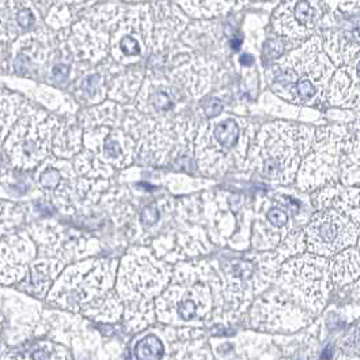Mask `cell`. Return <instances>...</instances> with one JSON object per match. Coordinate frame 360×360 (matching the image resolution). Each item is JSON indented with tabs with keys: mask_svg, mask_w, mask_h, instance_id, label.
<instances>
[{
	"mask_svg": "<svg viewBox=\"0 0 360 360\" xmlns=\"http://www.w3.org/2000/svg\"><path fill=\"white\" fill-rule=\"evenodd\" d=\"M338 67L325 53L319 34L274 61L266 80L275 96L303 108L328 101L329 84Z\"/></svg>",
	"mask_w": 360,
	"mask_h": 360,
	"instance_id": "cell-1",
	"label": "cell"
},
{
	"mask_svg": "<svg viewBox=\"0 0 360 360\" xmlns=\"http://www.w3.org/2000/svg\"><path fill=\"white\" fill-rule=\"evenodd\" d=\"M317 128L291 121H272L255 135L248 162L265 180L290 185L297 180L300 163L309 153Z\"/></svg>",
	"mask_w": 360,
	"mask_h": 360,
	"instance_id": "cell-2",
	"label": "cell"
},
{
	"mask_svg": "<svg viewBox=\"0 0 360 360\" xmlns=\"http://www.w3.org/2000/svg\"><path fill=\"white\" fill-rule=\"evenodd\" d=\"M256 132L242 116H219L202 125L198 136V157L205 172L223 173L248 157Z\"/></svg>",
	"mask_w": 360,
	"mask_h": 360,
	"instance_id": "cell-3",
	"label": "cell"
},
{
	"mask_svg": "<svg viewBox=\"0 0 360 360\" xmlns=\"http://www.w3.org/2000/svg\"><path fill=\"white\" fill-rule=\"evenodd\" d=\"M347 131V125L317 128L295 180L300 189H317L339 182L341 148Z\"/></svg>",
	"mask_w": 360,
	"mask_h": 360,
	"instance_id": "cell-4",
	"label": "cell"
},
{
	"mask_svg": "<svg viewBox=\"0 0 360 360\" xmlns=\"http://www.w3.org/2000/svg\"><path fill=\"white\" fill-rule=\"evenodd\" d=\"M281 283L304 304L321 309L333 284L329 274V260L313 253H306L288 261L281 268Z\"/></svg>",
	"mask_w": 360,
	"mask_h": 360,
	"instance_id": "cell-5",
	"label": "cell"
},
{
	"mask_svg": "<svg viewBox=\"0 0 360 360\" xmlns=\"http://www.w3.org/2000/svg\"><path fill=\"white\" fill-rule=\"evenodd\" d=\"M359 237V227L332 207L321 208L304 231L309 253L322 257H333L351 248Z\"/></svg>",
	"mask_w": 360,
	"mask_h": 360,
	"instance_id": "cell-6",
	"label": "cell"
},
{
	"mask_svg": "<svg viewBox=\"0 0 360 360\" xmlns=\"http://www.w3.org/2000/svg\"><path fill=\"white\" fill-rule=\"evenodd\" d=\"M323 17L322 0H283L272 15V27L279 37L302 42L316 36Z\"/></svg>",
	"mask_w": 360,
	"mask_h": 360,
	"instance_id": "cell-7",
	"label": "cell"
},
{
	"mask_svg": "<svg viewBox=\"0 0 360 360\" xmlns=\"http://www.w3.org/2000/svg\"><path fill=\"white\" fill-rule=\"evenodd\" d=\"M328 102L345 109L360 108V56L338 67L329 84Z\"/></svg>",
	"mask_w": 360,
	"mask_h": 360,
	"instance_id": "cell-8",
	"label": "cell"
},
{
	"mask_svg": "<svg viewBox=\"0 0 360 360\" xmlns=\"http://www.w3.org/2000/svg\"><path fill=\"white\" fill-rule=\"evenodd\" d=\"M319 208L332 207L340 211L360 229V186H344L332 184L316 196Z\"/></svg>",
	"mask_w": 360,
	"mask_h": 360,
	"instance_id": "cell-9",
	"label": "cell"
},
{
	"mask_svg": "<svg viewBox=\"0 0 360 360\" xmlns=\"http://www.w3.org/2000/svg\"><path fill=\"white\" fill-rule=\"evenodd\" d=\"M341 148L339 181L344 186H360V119L347 125Z\"/></svg>",
	"mask_w": 360,
	"mask_h": 360,
	"instance_id": "cell-10",
	"label": "cell"
},
{
	"mask_svg": "<svg viewBox=\"0 0 360 360\" xmlns=\"http://www.w3.org/2000/svg\"><path fill=\"white\" fill-rule=\"evenodd\" d=\"M321 25H323V30H329L341 40L360 48V7L347 13H325Z\"/></svg>",
	"mask_w": 360,
	"mask_h": 360,
	"instance_id": "cell-11",
	"label": "cell"
},
{
	"mask_svg": "<svg viewBox=\"0 0 360 360\" xmlns=\"http://www.w3.org/2000/svg\"><path fill=\"white\" fill-rule=\"evenodd\" d=\"M329 274L332 283L336 285H344L356 281L360 276L359 249L351 246L335 255L329 261Z\"/></svg>",
	"mask_w": 360,
	"mask_h": 360,
	"instance_id": "cell-12",
	"label": "cell"
},
{
	"mask_svg": "<svg viewBox=\"0 0 360 360\" xmlns=\"http://www.w3.org/2000/svg\"><path fill=\"white\" fill-rule=\"evenodd\" d=\"M181 3L186 11L200 18H214L234 7L231 0H181Z\"/></svg>",
	"mask_w": 360,
	"mask_h": 360,
	"instance_id": "cell-13",
	"label": "cell"
},
{
	"mask_svg": "<svg viewBox=\"0 0 360 360\" xmlns=\"http://www.w3.org/2000/svg\"><path fill=\"white\" fill-rule=\"evenodd\" d=\"M338 360H360V321L339 342Z\"/></svg>",
	"mask_w": 360,
	"mask_h": 360,
	"instance_id": "cell-14",
	"label": "cell"
},
{
	"mask_svg": "<svg viewBox=\"0 0 360 360\" xmlns=\"http://www.w3.org/2000/svg\"><path fill=\"white\" fill-rule=\"evenodd\" d=\"M135 355L139 360H160L163 355V345L158 338L147 336L136 344Z\"/></svg>",
	"mask_w": 360,
	"mask_h": 360,
	"instance_id": "cell-15",
	"label": "cell"
},
{
	"mask_svg": "<svg viewBox=\"0 0 360 360\" xmlns=\"http://www.w3.org/2000/svg\"><path fill=\"white\" fill-rule=\"evenodd\" d=\"M328 14L347 13L360 7V0H322Z\"/></svg>",
	"mask_w": 360,
	"mask_h": 360,
	"instance_id": "cell-16",
	"label": "cell"
},
{
	"mask_svg": "<svg viewBox=\"0 0 360 360\" xmlns=\"http://www.w3.org/2000/svg\"><path fill=\"white\" fill-rule=\"evenodd\" d=\"M198 311H199V307H198V303L191 298L188 300H182L179 307H177V313L180 316L182 320H192V319H196L198 317Z\"/></svg>",
	"mask_w": 360,
	"mask_h": 360,
	"instance_id": "cell-17",
	"label": "cell"
},
{
	"mask_svg": "<svg viewBox=\"0 0 360 360\" xmlns=\"http://www.w3.org/2000/svg\"><path fill=\"white\" fill-rule=\"evenodd\" d=\"M266 220L275 227H284L288 221L287 212L281 207H272L266 211Z\"/></svg>",
	"mask_w": 360,
	"mask_h": 360,
	"instance_id": "cell-18",
	"label": "cell"
},
{
	"mask_svg": "<svg viewBox=\"0 0 360 360\" xmlns=\"http://www.w3.org/2000/svg\"><path fill=\"white\" fill-rule=\"evenodd\" d=\"M153 105L160 110H169V109L173 108L174 101L167 91L160 90L158 93H155V96L153 98Z\"/></svg>",
	"mask_w": 360,
	"mask_h": 360,
	"instance_id": "cell-19",
	"label": "cell"
},
{
	"mask_svg": "<svg viewBox=\"0 0 360 360\" xmlns=\"http://www.w3.org/2000/svg\"><path fill=\"white\" fill-rule=\"evenodd\" d=\"M221 110H223V103L218 98H211L204 103V113L208 119L218 117Z\"/></svg>",
	"mask_w": 360,
	"mask_h": 360,
	"instance_id": "cell-20",
	"label": "cell"
},
{
	"mask_svg": "<svg viewBox=\"0 0 360 360\" xmlns=\"http://www.w3.org/2000/svg\"><path fill=\"white\" fill-rule=\"evenodd\" d=\"M120 49L125 55H139L141 53V45L134 37H124L120 42Z\"/></svg>",
	"mask_w": 360,
	"mask_h": 360,
	"instance_id": "cell-21",
	"label": "cell"
},
{
	"mask_svg": "<svg viewBox=\"0 0 360 360\" xmlns=\"http://www.w3.org/2000/svg\"><path fill=\"white\" fill-rule=\"evenodd\" d=\"M59 182H60V174L56 170H48L41 176L40 184L46 189L56 188Z\"/></svg>",
	"mask_w": 360,
	"mask_h": 360,
	"instance_id": "cell-22",
	"label": "cell"
},
{
	"mask_svg": "<svg viewBox=\"0 0 360 360\" xmlns=\"http://www.w3.org/2000/svg\"><path fill=\"white\" fill-rule=\"evenodd\" d=\"M158 219H160V212H158V210L155 207H146V208H143L141 214V220L143 224L151 226V224H155Z\"/></svg>",
	"mask_w": 360,
	"mask_h": 360,
	"instance_id": "cell-23",
	"label": "cell"
},
{
	"mask_svg": "<svg viewBox=\"0 0 360 360\" xmlns=\"http://www.w3.org/2000/svg\"><path fill=\"white\" fill-rule=\"evenodd\" d=\"M18 23L25 29L30 27L32 23H33V14H32V11L30 10H22L20 14H18Z\"/></svg>",
	"mask_w": 360,
	"mask_h": 360,
	"instance_id": "cell-24",
	"label": "cell"
},
{
	"mask_svg": "<svg viewBox=\"0 0 360 360\" xmlns=\"http://www.w3.org/2000/svg\"><path fill=\"white\" fill-rule=\"evenodd\" d=\"M105 151H106V154H108L109 157H112V158H117V157L121 154L120 146H119V143H117V141H108V143H106V146H105Z\"/></svg>",
	"mask_w": 360,
	"mask_h": 360,
	"instance_id": "cell-25",
	"label": "cell"
},
{
	"mask_svg": "<svg viewBox=\"0 0 360 360\" xmlns=\"http://www.w3.org/2000/svg\"><path fill=\"white\" fill-rule=\"evenodd\" d=\"M68 75V67L67 65H56L55 68H53V78L56 80L65 79V77Z\"/></svg>",
	"mask_w": 360,
	"mask_h": 360,
	"instance_id": "cell-26",
	"label": "cell"
},
{
	"mask_svg": "<svg viewBox=\"0 0 360 360\" xmlns=\"http://www.w3.org/2000/svg\"><path fill=\"white\" fill-rule=\"evenodd\" d=\"M33 360H49V355L42 349H37L33 352Z\"/></svg>",
	"mask_w": 360,
	"mask_h": 360,
	"instance_id": "cell-27",
	"label": "cell"
},
{
	"mask_svg": "<svg viewBox=\"0 0 360 360\" xmlns=\"http://www.w3.org/2000/svg\"><path fill=\"white\" fill-rule=\"evenodd\" d=\"M248 0H231V3H233V6L234 7H237V6H242V4H245Z\"/></svg>",
	"mask_w": 360,
	"mask_h": 360,
	"instance_id": "cell-28",
	"label": "cell"
},
{
	"mask_svg": "<svg viewBox=\"0 0 360 360\" xmlns=\"http://www.w3.org/2000/svg\"><path fill=\"white\" fill-rule=\"evenodd\" d=\"M358 242H359V252H360V237H359V240H358Z\"/></svg>",
	"mask_w": 360,
	"mask_h": 360,
	"instance_id": "cell-29",
	"label": "cell"
}]
</instances>
